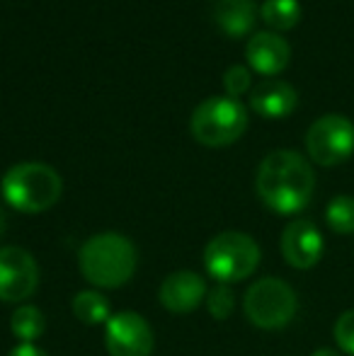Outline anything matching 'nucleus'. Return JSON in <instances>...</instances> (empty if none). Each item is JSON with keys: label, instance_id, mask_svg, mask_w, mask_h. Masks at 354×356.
<instances>
[{"label": "nucleus", "instance_id": "9b49d317", "mask_svg": "<svg viewBox=\"0 0 354 356\" xmlns=\"http://www.w3.org/2000/svg\"><path fill=\"white\" fill-rule=\"evenodd\" d=\"M207 282L204 277H199L197 272H172L166 277V282L161 284L158 298H161L163 308L168 313L175 315H187L192 310H197L202 305V300H207Z\"/></svg>", "mask_w": 354, "mask_h": 356}, {"label": "nucleus", "instance_id": "20e7f679", "mask_svg": "<svg viewBox=\"0 0 354 356\" xmlns=\"http://www.w3.org/2000/svg\"><path fill=\"white\" fill-rule=\"evenodd\" d=\"M260 245L241 230H226L211 238L204 248V269L218 284H238L260 264Z\"/></svg>", "mask_w": 354, "mask_h": 356}, {"label": "nucleus", "instance_id": "6ab92c4d", "mask_svg": "<svg viewBox=\"0 0 354 356\" xmlns=\"http://www.w3.org/2000/svg\"><path fill=\"white\" fill-rule=\"evenodd\" d=\"M233 305H236V298H233V291L228 284H218L216 289L207 293V308L214 320H226L233 313Z\"/></svg>", "mask_w": 354, "mask_h": 356}, {"label": "nucleus", "instance_id": "39448f33", "mask_svg": "<svg viewBox=\"0 0 354 356\" xmlns=\"http://www.w3.org/2000/svg\"><path fill=\"white\" fill-rule=\"evenodd\" d=\"M248 129V109L233 97H211L194 109L189 131L194 141L209 148L236 143Z\"/></svg>", "mask_w": 354, "mask_h": 356}, {"label": "nucleus", "instance_id": "dca6fc26", "mask_svg": "<svg viewBox=\"0 0 354 356\" xmlns=\"http://www.w3.org/2000/svg\"><path fill=\"white\" fill-rule=\"evenodd\" d=\"M73 315L86 325H107V320L112 318V305H109L107 296H102L99 291H81L73 296Z\"/></svg>", "mask_w": 354, "mask_h": 356}, {"label": "nucleus", "instance_id": "aec40b11", "mask_svg": "<svg viewBox=\"0 0 354 356\" xmlns=\"http://www.w3.org/2000/svg\"><path fill=\"white\" fill-rule=\"evenodd\" d=\"M250 71L246 66H231L226 73H223V88H226L228 97H241L250 90Z\"/></svg>", "mask_w": 354, "mask_h": 356}, {"label": "nucleus", "instance_id": "9d476101", "mask_svg": "<svg viewBox=\"0 0 354 356\" xmlns=\"http://www.w3.org/2000/svg\"><path fill=\"white\" fill-rule=\"evenodd\" d=\"M282 254L289 267L311 269L323 257V235L316 223L306 218H296L282 233Z\"/></svg>", "mask_w": 354, "mask_h": 356}, {"label": "nucleus", "instance_id": "412c9836", "mask_svg": "<svg viewBox=\"0 0 354 356\" xmlns=\"http://www.w3.org/2000/svg\"><path fill=\"white\" fill-rule=\"evenodd\" d=\"M335 342L345 354L354 356V308L345 310L335 323Z\"/></svg>", "mask_w": 354, "mask_h": 356}, {"label": "nucleus", "instance_id": "f257e3e1", "mask_svg": "<svg viewBox=\"0 0 354 356\" xmlns=\"http://www.w3.org/2000/svg\"><path fill=\"white\" fill-rule=\"evenodd\" d=\"M257 197L274 213L291 216L308 207L316 189V175L296 150H274L257 168Z\"/></svg>", "mask_w": 354, "mask_h": 356}, {"label": "nucleus", "instance_id": "1a4fd4ad", "mask_svg": "<svg viewBox=\"0 0 354 356\" xmlns=\"http://www.w3.org/2000/svg\"><path fill=\"white\" fill-rule=\"evenodd\" d=\"M39 286L37 259L17 245L0 248V300L19 303L27 300Z\"/></svg>", "mask_w": 354, "mask_h": 356}, {"label": "nucleus", "instance_id": "0eeeda50", "mask_svg": "<svg viewBox=\"0 0 354 356\" xmlns=\"http://www.w3.org/2000/svg\"><path fill=\"white\" fill-rule=\"evenodd\" d=\"M306 150L313 163L323 168L345 163L354 153V124L342 114L316 119L306 134Z\"/></svg>", "mask_w": 354, "mask_h": 356}, {"label": "nucleus", "instance_id": "b1692460", "mask_svg": "<svg viewBox=\"0 0 354 356\" xmlns=\"http://www.w3.org/2000/svg\"><path fill=\"white\" fill-rule=\"evenodd\" d=\"M311 356H340L335 352V349H318V352H313Z\"/></svg>", "mask_w": 354, "mask_h": 356}, {"label": "nucleus", "instance_id": "4468645a", "mask_svg": "<svg viewBox=\"0 0 354 356\" xmlns=\"http://www.w3.org/2000/svg\"><path fill=\"white\" fill-rule=\"evenodd\" d=\"M214 19H216V24L226 37L241 39L255 27L257 5L252 0H216Z\"/></svg>", "mask_w": 354, "mask_h": 356}, {"label": "nucleus", "instance_id": "7ed1b4c3", "mask_svg": "<svg viewBox=\"0 0 354 356\" xmlns=\"http://www.w3.org/2000/svg\"><path fill=\"white\" fill-rule=\"evenodd\" d=\"M0 192L8 207L19 213L49 211L61 199V175L47 163H17L3 175Z\"/></svg>", "mask_w": 354, "mask_h": 356}, {"label": "nucleus", "instance_id": "2eb2a0df", "mask_svg": "<svg viewBox=\"0 0 354 356\" xmlns=\"http://www.w3.org/2000/svg\"><path fill=\"white\" fill-rule=\"evenodd\" d=\"M47 330V318L37 305H19L10 318V332L19 344H34Z\"/></svg>", "mask_w": 354, "mask_h": 356}, {"label": "nucleus", "instance_id": "ddd939ff", "mask_svg": "<svg viewBox=\"0 0 354 356\" xmlns=\"http://www.w3.org/2000/svg\"><path fill=\"white\" fill-rule=\"evenodd\" d=\"M298 92L284 80H265L250 95V107L265 119H284L296 109Z\"/></svg>", "mask_w": 354, "mask_h": 356}, {"label": "nucleus", "instance_id": "423d86ee", "mask_svg": "<svg viewBox=\"0 0 354 356\" xmlns=\"http://www.w3.org/2000/svg\"><path fill=\"white\" fill-rule=\"evenodd\" d=\"M298 310L296 291L274 277L257 279L243 296V313L260 330H282Z\"/></svg>", "mask_w": 354, "mask_h": 356}, {"label": "nucleus", "instance_id": "f03ea898", "mask_svg": "<svg viewBox=\"0 0 354 356\" xmlns=\"http://www.w3.org/2000/svg\"><path fill=\"white\" fill-rule=\"evenodd\" d=\"M136 248L122 233H97L83 243L78 267L88 284L97 289H119L136 272Z\"/></svg>", "mask_w": 354, "mask_h": 356}, {"label": "nucleus", "instance_id": "6e6552de", "mask_svg": "<svg viewBox=\"0 0 354 356\" xmlns=\"http://www.w3.org/2000/svg\"><path fill=\"white\" fill-rule=\"evenodd\" d=\"M153 344L156 339L151 325L134 310L112 313L104 325V347L109 356H151Z\"/></svg>", "mask_w": 354, "mask_h": 356}, {"label": "nucleus", "instance_id": "4be33fe9", "mask_svg": "<svg viewBox=\"0 0 354 356\" xmlns=\"http://www.w3.org/2000/svg\"><path fill=\"white\" fill-rule=\"evenodd\" d=\"M10 356H49V354L42 347H37V344H17L10 352Z\"/></svg>", "mask_w": 354, "mask_h": 356}, {"label": "nucleus", "instance_id": "5701e85b", "mask_svg": "<svg viewBox=\"0 0 354 356\" xmlns=\"http://www.w3.org/2000/svg\"><path fill=\"white\" fill-rule=\"evenodd\" d=\"M5 228H8V213H5V207L0 204V238H3Z\"/></svg>", "mask_w": 354, "mask_h": 356}, {"label": "nucleus", "instance_id": "f8f14e48", "mask_svg": "<svg viewBox=\"0 0 354 356\" xmlns=\"http://www.w3.org/2000/svg\"><path fill=\"white\" fill-rule=\"evenodd\" d=\"M246 58L255 73L277 75L291 61V47L282 34L274 32H257L250 37L246 47Z\"/></svg>", "mask_w": 354, "mask_h": 356}, {"label": "nucleus", "instance_id": "f3484780", "mask_svg": "<svg viewBox=\"0 0 354 356\" xmlns=\"http://www.w3.org/2000/svg\"><path fill=\"white\" fill-rule=\"evenodd\" d=\"M260 15L272 29L284 32V29H291L298 24L301 3L298 0H265L260 8Z\"/></svg>", "mask_w": 354, "mask_h": 356}, {"label": "nucleus", "instance_id": "a211bd4d", "mask_svg": "<svg viewBox=\"0 0 354 356\" xmlns=\"http://www.w3.org/2000/svg\"><path fill=\"white\" fill-rule=\"evenodd\" d=\"M325 220L332 233L352 235L354 233V197L340 194V197L332 199L325 209Z\"/></svg>", "mask_w": 354, "mask_h": 356}]
</instances>
